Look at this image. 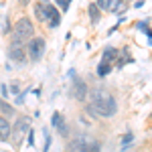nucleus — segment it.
I'll use <instances>...</instances> for the list:
<instances>
[{"instance_id":"nucleus-1","label":"nucleus","mask_w":152,"mask_h":152,"mask_svg":"<svg viewBox=\"0 0 152 152\" xmlns=\"http://www.w3.org/2000/svg\"><path fill=\"white\" fill-rule=\"evenodd\" d=\"M85 110H87V114L91 118H105V120H110V118H114L118 114V102L110 91H105L102 87H94L87 94Z\"/></svg>"},{"instance_id":"nucleus-2","label":"nucleus","mask_w":152,"mask_h":152,"mask_svg":"<svg viewBox=\"0 0 152 152\" xmlns=\"http://www.w3.org/2000/svg\"><path fill=\"white\" fill-rule=\"evenodd\" d=\"M35 24L33 20L28 18V16H20L16 23L12 24L10 28V43H26L28 39H33L35 37Z\"/></svg>"},{"instance_id":"nucleus-3","label":"nucleus","mask_w":152,"mask_h":152,"mask_svg":"<svg viewBox=\"0 0 152 152\" xmlns=\"http://www.w3.org/2000/svg\"><path fill=\"white\" fill-rule=\"evenodd\" d=\"M31 116H26V114H16V118H14V124H12V130H10V140L12 146L14 148H20L23 146V140L24 136H26V132L31 130Z\"/></svg>"},{"instance_id":"nucleus-4","label":"nucleus","mask_w":152,"mask_h":152,"mask_svg":"<svg viewBox=\"0 0 152 152\" xmlns=\"http://www.w3.org/2000/svg\"><path fill=\"white\" fill-rule=\"evenodd\" d=\"M24 49H26V59L31 63H39L45 55V51H47V41H45V37L35 35L33 39H28L24 43Z\"/></svg>"},{"instance_id":"nucleus-5","label":"nucleus","mask_w":152,"mask_h":152,"mask_svg":"<svg viewBox=\"0 0 152 152\" xmlns=\"http://www.w3.org/2000/svg\"><path fill=\"white\" fill-rule=\"evenodd\" d=\"M94 2L102 12H110V14H124V10L128 8L126 0H94Z\"/></svg>"},{"instance_id":"nucleus-6","label":"nucleus","mask_w":152,"mask_h":152,"mask_svg":"<svg viewBox=\"0 0 152 152\" xmlns=\"http://www.w3.org/2000/svg\"><path fill=\"white\" fill-rule=\"evenodd\" d=\"M45 6H47V20H45V26H47L49 31H53V28H57L59 24H61V20H63V12L59 10L51 0L45 2Z\"/></svg>"},{"instance_id":"nucleus-7","label":"nucleus","mask_w":152,"mask_h":152,"mask_svg":"<svg viewBox=\"0 0 152 152\" xmlns=\"http://www.w3.org/2000/svg\"><path fill=\"white\" fill-rule=\"evenodd\" d=\"M73 81H71V97L75 99V102H85L87 99V94H89V87H87V83L83 81L81 77H71Z\"/></svg>"},{"instance_id":"nucleus-8","label":"nucleus","mask_w":152,"mask_h":152,"mask_svg":"<svg viewBox=\"0 0 152 152\" xmlns=\"http://www.w3.org/2000/svg\"><path fill=\"white\" fill-rule=\"evenodd\" d=\"M6 55H8L10 61L18 63V65H24V63L28 61V59H26V49H24L23 43H10L8 49H6Z\"/></svg>"},{"instance_id":"nucleus-9","label":"nucleus","mask_w":152,"mask_h":152,"mask_svg":"<svg viewBox=\"0 0 152 152\" xmlns=\"http://www.w3.org/2000/svg\"><path fill=\"white\" fill-rule=\"evenodd\" d=\"M45 2L47 0H37L33 4V16L37 18V23H41V24H45V20H47V6H45Z\"/></svg>"},{"instance_id":"nucleus-10","label":"nucleus","mask_w":152,"mask_h":152,"mask_svg":"<svg viewBox=\"0 0 152 152\" xmlns=\"http://www.w3.org/2000/svg\"><path fill=\"white\" fill-rule=\"evenodd\" d=\"M10 130H12V124L8 118L0 116V142H8L10 140Z\"/></svg>"},{"instance_id":"nucleus-11","label":"nucleus","mask_w":152,"mask_h":152,"mask_svg":"<svg viewBox=\"0 0 152 152\" xmlns=\"http://www.w3.org/2000/svg\"><path fill=\"white\" fill-rule=\"evenodd\" d=\"M0 116L4 118H16V107L8 102V99H4V97H0Z\"/></svg>"},{"instance_id":"nucleus-12","label":"nucleus","mask_w":152,"mask_h":152,"mask_svg":"<svg viewBox=\"0 0 152 152\" xmlns=\"http://www.w3.org/2000/svg\"><path fill=\"white\" fill-rule=\"evenodd\" d=\"M87 14H89V23L97 24L99 20H102V14H104V12L97 8V4H95V2H89V4H87Z\"/></svg>"},{"instance_id":"nucleus-13","label":"nucleus","mask_w":152,"mask_h":152,"mask_svg":"<svg viewBox=\"0 0 152 152\" xmlns=\"http://www.w3.org/2000/svg\"><path fill=\"white\" fill-rule=\"evenodd\" d=\"M120 57V49L116 47H105L104 53H102V61H105V63H112L114 65V61Z\"/></svg>"},{"instance_id":"nucleus-14","label":"nucleus","mask_w":152,"mask_h":152,"mask_svg":"<svg viewBox=\"0 0 152 152\" xmlns=\"http://www.w3.org/2000/svg\"><path fill=\"white\" fill-rule=\"evenodd\" d=\"M114 69V65L112 63H105V61H99V65H97V75L99 77H105V75H110Z\"/></svg>"},{"instance_id":"nucleus-15","label":"nucleus","mask_w":152,"mask_h":152,"mask_svg":"<svg viewBox=\"0 0 152 152\" xmlns=\"http://www.w3.org/2000/svg\"><path fill=\"white\" fill-rule=\"evenodd\" d=\"M132 142H134V134H132V132H128V134H124V136H122V142H120L122 146H120V148H122V150H128Z\"/></svg>"},{"instance_id":"nucleus-16","label":"nucleus","mask_w":152,"mask_h":152,"mask_svg":"<svg viewBox=\"0 0 152 152\" xmlns=\"http://www.w3.org/2000/svg\"><path fill=\"white\" fill-rule=\"evenodd\" d=\"M71 2H73V0H53V4H55L61 12H67V10H69Z\"/></svg>"},{"instance_id":"nucleus-17","label":"nucleus","mask_w":152,"mask_h":152,"mask_svg":"<svg viewBox=\"0 0 152 152\" xmlns=\"http://www.w3.org/2000/svg\"><path fill=\"white\" fill-rule=\"evenodd\" d=\"M43 136H45V146H43V152H49V148H51V132L45 128V130H43Z\"/></svg>"},{"instance_id":"nucleus-18","label":"nucleus","mask_w":152,"mask_h":152,"mask_svg":"<svg viewBox=\"0 0 152 152\" xmlns=\"http://www.w3.org/2000/svg\"><path fill=\"white\" fill-rule=\"evenodd\" d=\"M26 140H28V146H33V148H35V130H33V128L26 132Z\"/></svg>"},{"instance_id":"nucleus-19","label":"nucleus","mask_w":152,"mask_h":152,"mask_svg":"<svg viewBox=\"0 0 152 152\" xmlns=\"http://www.w3.org/2000/svg\"><path fill=\"white\" fill-rule=\"evenodd\" d=\"M136 28L138 31H142V33H146L150 26H148V20H140V23H136Z\"/></svg>"},{"instance_id":"nucleus-20","label":"nucleus","mask_w":152,"mask_h":152,"mask_svg":"<svg viewBox=\"0 0 152 152\" xmlns=\"http://www.w3.org/2000/svg\"><path fill=\"white\" fill-rule=\"evenodd\" d=\"M10 28H12L10 20H8V18H4V24H2V33H4V35H10Z\"/></svg>"},{"instance_id":"nucleus-21","label":"nucleus","mask_w":152,"mask_h":152,"mask_svg":"<svg viewBox=\"0 0 152 152\" xmlns=\"http://www.w3.org/2000/svg\"><path fill=\"white\" fill-rule=\"evenodd\" d=\"M0 94H2V97H4V99H8V87H6L4 83H0Z\"/></svg>"},{"instance_id":"nucleus-22","label":"nucleus","mask_w":152,"mask_h":152,"mask_svg":"<svg viewBox=\"0 0 152 152\" xmlns=\"http://www.w3.org/2000/svg\"><path fill=\"white\" fill-rule=\"evenodd\" d=\"M24 94H26V91H24ZM24 94H16V95H14V97H16V99H14L16 105H23L24 104Z\"/></svg>"},{"instance_id":"nucleus-23","label":"nucleus","mask_w":152,"mask_h":152,"mask_svg":"<svg viewBox=\"0 0 152 152\" xmlns=\"http://www.w3.org/2000/svg\"><path fill=\"white\" fill-rule=\"evenodd\" d=\"M10 91H12L14 95L20 94V87H18V83H16V81H12V83H10Z\"/></svg>"},{"instance_id":"nucleus-24","label":"nucleus","mask_w":152,"mask_h":152,"mask_svg":"<svg viewBox=\"0 0 152 152\" xmlns=\"http://www.w3.org/2000/svg\"><path fill=\"white\" fill-rule=\"evenodd\" d=\"M28 2H31V0H18V6H26Z\"/></svg>"},{"instance_id":"nucleus-25","label":"nucleus","mask_w":152,"mask_h":152,"mask_svg":"<svg viewBox=\"0 0 152 152\" xmlns=\"http://www.w3.org/2000/svg\"><path fill=\"white\" fill-rule=\"evenodd\" d=\"M150 116H152V114H150Z\"/></svg>"}]
</instances>
